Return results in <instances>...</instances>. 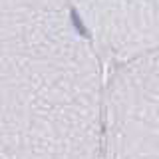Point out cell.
I'll use <instances>...</instances> for the list:
<instances>
[{"instance_id": "6da1fadb", "label": "cell", "mask_w": 159, "mask_h": 159, "mask_svg": "<svg viewBox=\"0 0 159 159\" xmlns=\"http://www.w3.org/2000/svg\"><path fill=\"white\" fill-rule=\"evenodd\" d=\"M106 159H159V70L127 74L116 84Z\"/></svg>"}]
</instances>
